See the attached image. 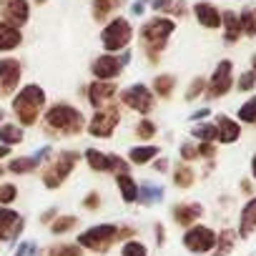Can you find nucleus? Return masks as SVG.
I'll return each instance as SVG.
<instances>
[{"label": "nucleus", "mask_w": 256, "mask_h": 256, "mask_svg": "<svg viewBox=\"0 0 256 256\" xmlns=\"http://www.w3.org/2000/svg\"><path fill=\"white\" fill-rule=\"evenodd\" d=\"M86 131V116L70 103H53L43 113V134L50 138H76Z\"/></svg>", "instance_id": "1"}, {"label": "nucleus", "mask_w": 256, "mask_h": 256, "mask_svg": "<svg viewBox=\"0 0 256 256\" xmlns=\"http://www.w3.org/2000/svg\"><path fill=\"white\" fill-rule=\"evenodd\" d=\"M10 108H13V116L18 118L20 128L36 126L38 118H40V110L46 108V90L40 86H36V83H28L13 96V106Z\"/></svg>", "instance_id": "2"}, {"label": "nucleus", "mask_w": 256, "mask_h": 256, "mask_svg": "<svg viewBox=\"0 0 256 256\" xmlns=\"http://www.w3.org/2000/svg\"><path fill=\"white\" fill-rule=\"evenodd\" d=\"M174 30H176V23L171 18H154V20H148L141 28V46H144V50H146L151 63L158 60V56L166 48V43H168Z\"/></svg>", "instance_id": "3"}, {"label": "nucleus", "mask_w": 256, "mask_h": 256, "mask_svg": "<svg viewBox=\"0 0 256 256\" xmlns=\"http://www.w3.org/2000/svg\"><path fill=\"white\" fill-rule=\"evenodd\" d=\"M78 161H80V154H78V151L53 154V158L46 161V168H43V174H40L43 186H46V188H60V186L68 181V176L76 171Z\"/></svg>", "instance_id": "4"}, {"label": "nucleus", "mask_w": 256, "mask_h": 256, "mask_svg": "<svg viewBox=\"0 0 256 256\" xmlns=\"http://www.w3.org/2000/svg\"><path fill=\"white\" fill-rule=\"evenodd\" d=\"M116 241H118V224H96V226L86 228L83 234H78L76 244L93 254H106Z\"/></svg>", "instance_id": "5"}, {"label": "nucleus", "mask_w": 256, "mask_h": 256, "mask_svg": "<svg viewBox=\"0 0 256 256\" xmlns=\"http://www.w3.org/2000/svg\"><path fill=\"white\" fill-rule=\"evenodd\" d=\"M120 123V106L113 103L108 108H100L90 116V120L86 123V131L93 136V138H110L116 134V128Z\"/></svg>", "instance_id": "6"}, {"label": "nucleus", "mask_w": 256, "mask_h": 256, "mask_svg": "<svg viewBox=\"0 0 256 256\" xmlns=\"http://www.w3.org/2000/svg\"><path fill=\"white\" fill-rule=\"evenodd\" d=\"M118 100L128 108V110H136L141 116H148L156 108V96L151 88H146L144 83H134L118 93Z\"/></svg>", "instance_id": "7"}, {"label": "nucleus", "mask_w": 256, "mask_h": 256, "mask_svg": "<svg viewBox=\"0 0 256 256\" xmlns=\"http://www.w3.org/2000/svg\"><path fill=\"white\" fill-rule=\"evenodd\" d=\"M131 38H134V28H131V23H128L126 18H113L100 33V43H103V48L108 53L123 50L128 43H131Z\"/></svg>", "instance_id": "8"}, {"label": "nucleus", "mask_w": 256, "mask_h": 256, "mask_svg": "<svg viewBox=\"0 0 256 256\" xmlns=\"http://www.w3.org/2000/svg\"><path fill=\"white\" fill-rule=\"evenodd\" d=\"M83 158H86L88 168L96 171V174H116V176L118 174H128V161H123L116 154H103L98 148H86Z\"/></svg>", "instance_id": "9"}, {"label": "nucleus", "mask_w": 256, "mask_h": 256, "mask_svg": "<svg viewBox=\"0 0 256 256\" xmlns=\"http://www.w3.org/2000/svg\"><path fill=\"white\" fill-rule=\"evenodd\" d=\"M216 236H218V231H214L211 226L196 224V226L186 228V234H184V246H186V251H191V254H211L214 246H216Z\"/></svg>", "instance_id": "10"}, {"label": "nucleus", "mask_w": 256, "mask_h": 256, "mask_svg": "<svg viewBox=\"0 0 256 256\" xmlns=\"http://www.w3.org/2000/svg\"><path fill=\"white\" fill-rule=\"evenodd\" d=\"M231 88H234V63L221 60L214 68L211 78L206 80V96H208V100H216V98H224Z\"/></svg>", "instance_id": "11"}, {"label": "nucleus", "mask_w": 256, "mask_h": 256, "mask_svg": "<svg viewBox=\"0 0 256 256\" xmlns=\"http://www.w3.org/2000/svg\"><path fill=\"white\" fill-rule=\"evenodd\" d=\"M20 76H23V66L16 58H0V96L8 98L16 93V88L20 86Z\"/></svg>", "instance_id": "12"}, {"label": "nucleus", "mask_w": 256, "mask_h": 256, "mask_svg": "<svg viewBox=\"0 0 256 256\" xmlns=\"http://www.w3.org/2000/svg\"><path fill=\"white\" fill-rule=\"evenodd\" d=\"M23 228H26V218L18 211H13L10 206H0V241L6 244L16 241L23 234Z\"/></svg>", "instance_id": "13"}, {"label": "nucleus", "mask_w": 256, "mask_h": 256, "mask_svg": "<svg viewBox=\"0 0 256 256\" xmlns=\"http://www.w3.org/2000/svg\"><path fill=\"white\" fill-rule=\"evenodd\" d=\"M116 96H118V86L113 80H93L88 86V100L96 110L100 108H108L116 103Z\"/></svg>", "instance_id": "14"}, {"label": "nucleus", "mask_w": 256, "mask_h": 256, "mask_svg": "<svg viewBox=\"0 0 256 256\" xmlns=\"http://www.w3.org/2000/svg\"><path fill=\"white\" fill-rule=\"evenodd\" d=\"M204 216V206L198 201H178L171 206V218L176 226H184V228H191L198 224V218Z\"/></svg>", "instance_id": "15"}, {"label": "nucleus", "mask_w": 256, "mask_h": 256, "mask_svg": "<svg viewBox=\"0 0 256 256\" xmlns=\"http://www.w3.org/2000/svg\"><path fill=\"white\" fill-rule=\"evenodd\" d=\"M123 66H126V63H123L120 58H116L113 53H106V56H98V58L90 63V73L96 76V80H113V78L120 76Z\"/></svg>", "instance_id": "16"}, {"label": "nucleus", "mask_w": 256, "mask_h": 256, "mask_svg": "<svg viewBox=\"0 0 256 256\" xmlns=\"http://www.w3.org/2000/svg\"><path fill=\"white\" fill-rule=\"evenodd\" d=\"M214 126H216V134H218V144L224 146H231L241 138V123L226 113H216L214 118Z\"/></svg>", "instance_id": "17"}, {"label": "nucleus", "mask_w": 256, "mask_h": 256, "mask_svg": "<svg viewBox=\"0 0 256 256\" xmlns=\"http://www.w3.org/2000/svg\"><path fill=\"white\" fill-rule=\"evenodd\" d=\"M30 18V6H28V0H6V6H3V20L10 23L13 28H20L26 26Z\"/></svg>", "instance_id": "18"}, {"label": "nucleus", "mask_w": 256, "mask_h": 256, "mask_svg": "<svg viewBox=\"0 0 256 256\" xmlns=\"http://www.w3.org/2000/svg\"><path fill=\"white\" fill-rule=\"evenodd\" d=\"M238 238H251L256 234V196H251L238 214V228H236Z\"/></svg>", "instance_id": "19"}, {"label": "nucleus", "mask_w": 256, "mask_h": 256, "mask_svg": "<svg viewBox=\"0 0 256 256\" xmlns=\"http://www.w3.org/2000/svg\"><path fill=\"white\" fill-rule=\"evenodd\" d=\"M194 13H196V20L204 28H208V30L221 28V13H218L216 6H211V3H196L194 6Z\"/></svg>", "instance_id": "20"}, {"label": "nucleus", "mask_w": 256, "mask_h": 256, "mask_svg": "<svg viewBox=\"0 0 256 256\" xmlns=\"http://www.w3.org/2000/svg\"><path fill=\"white\" fill-rule=\"evenodd\" d=\"M161 148L156 144H141V146H134L131 151H128V164H134V166H146L151 164L154 158H158Z\"/></svg>", "instance_id": "21"}, {"label": "nucleus", "mask_w": 256, "mask_h": 256, "mask_svg": "<svg viewBox=\"0 0 256 256\" xmlns=\"http://www.w3.org/2000/svg\"><path fill=\"white\" fill-rule=\"evenodd\" d=\"M116 186H118L120 198L126 204H138V184L134 181L131 174H118L116 176Z\"/></svg>", "instance_id": "22"}, {"label": "nucleus", "mask_w": 256, "mask_h": 256, "mask_svg": "<svg viewBox=\"0 0 256 256\" xmlns=\"http://www.w3.org/2000/svg\"><path fill=\"white\" fill-rule=\"evenodd\" d=\"M23 36H20V28H13L10 23L0 20V50L8 53V50H16L20 46Z\"/></svg>", "instance_id": "23"}, {"label": "nucleus", "mask_w": 256, "mask_h": 256, "mask_svg": "<svg viewBox=\"0 0 256 256\" xmlns=\"http://www.w3.org/2000/svg\"><path fill=\"white\" fill-rule=\"evenodd\" d=\"M236 241H238V234H236L234 228H224V231H218V236H216V246H214L211 256H228V254L236 248Z\"/></svg>", "instance_id": "24"}, {"label": "nucleus", "mask_w": 256, "mask_h": 256, "mask_svg": "<svg viewBox=\"0 0 256 256\" xmlns=\"http://www.w3.org/2000/svg\"><path fill=\"white\" fill-rule=\"evenodd\" d=\"M221 26H224L226 43H236L241 38V23H238V16L236 13H231V10L221 13Z\"/></svg>", "instance_id": "25"}, {"label": "nucleus", "mask_w": 256, "mask_h": 256, "mask_svg": "<svg viewBox=\"0 0 256 256\" xmlns=\"http://www.w3.org/2000/svg\"><path fill=\"white\" fill-rule=\"evenodd\" d=\"M174 186H178V188H191L194 184H196V171L191 168V164H176L174 166Z\"/></svg>", "instance_id": "26"}, {"label": "nucleus", "mask_w": 256, "mask_h": 256, "mask_svg": "<svg viewBox=\"0 0 256 256\" xmlns=\"http://www.w3.org/2000/svg\"><path fill=\"white\" fill-rule=\"evenodd\" d=\"M23 138H26V134L18 123H3L0 126V144L3 146H18V144H23Z\"/></svg>", "instance_id": "27"}, {"label": "nucleus", "mask_w": 256, "mask_h": 256, "mask_svg": "<svg viewBox=\"0 0 256 256\" xmlns=\"http://www.w3.org/2000/svg\"><path fill=\"white\" fill-rule=\"evenodd\" d=\"M174 88H176V78H174L171 73H161V76L154 78V96H156V98L168 100V98L174 96Z\"/></svg>", "instance_id": "28"}, {"label": "nucleus", "mask_w": 256, "mask_h": 256, "mask_svg": "<svg viewBox=\"0 0 256 256\" xmlns=\"http://www.w3.org/2000/svg\"><path fill=\"white\" fill-rule=\"evenodd\" d=\"M38 168H40V161L36 156H18V158H10V164H8V171L10 174H18V176L33 174Z\"/></svg>", "instance_id": "29"}, {"label": "nucleus", "mask_w": 256, "mask_h": 256, "mask_svg": "<svg viewBox=\"0 0 256 256\" xmlns=\"http://www.w3.org/2000/svg\"><path fill=\"white\" fill-rule=\"evenodd\" d=\"M191 136L198 141V144H218V134H216V126L214 123H196L191 128Z\"/></svg>", "instance_id": "30"}, {"label": "nucleus", "mask_w": 256, "mask_h": 256, "mask_svg": "<svg viewBox=\"0 0 256 256\" xmlns=\"http://www.w3.org/2000/svg\"><path fill=\"white\" fill-rule=\"evenodd\" d=\"M161 198H164V186L151 184V181H146V184L138 186V201H141L144 206H151V204H156V201H161Z\"/></svg>", "instance_id": "31"}, {"label": "nucleus", "mask_w": 256, "mask_h": 256, "mask_svg": "<svg viewBox=\"0 0 256 256\" xmlns=\"http://www.w3.org/2000/svg\"><path fill=\"white\" fill-rule=\"evenodd\" d=\"M238 23H241V33L254 38L256 36V6H248L238 13Z\"/></svg>", "instance_id": "32"}, {"label": "nucleus", "mask_w": 256, "mask_h": 256, "mask_svg": "<svg viewBox=\"0 0 256 256\" xmlns=\"http://www.w3.org/2000/svg\"><path fill=\"white\" fill-rule=\"evenodd\" d=\"M120 6H123V0H93V18L96 20H106Z\"/></svg>", "instance_id": "33"}, {"label": "nucleus", "mask_w": 256, "mask_h": 256, "mask_svg": "<svg viewBox=\"0 0 256 256\" xmlns=\"http://www.w3.org/2000/svg\"><path fill=\"white\" fill-rule=\"evenodd\" d=\"M76 226H78V216L66 214V216H58V218L50 224V234H53V236H63V234L73 231Z\"/></svg>", "instance_id": "34"}, {"label": "nucleus", "mask_w": 256, "mask_h": 256, "mask_svg": "<svg viewBox=\"0 0 256 256\" xmlns=\"http://www.w3.org/2000/svg\"><path fill=\"white\" fill-rule=\"evenodd\" d=\"M236 118H238V123H248V126L254 123V126H256V96L246 98V100L238 106Z\"/></svg>", "instance_id": "35"}, {"label": "nucleus", "mask_w": 256, "mask_h": 256, "mask_svg": "<svg viewBox=\"0 0 256 256\" xmlns=\"http://www.w3.org/2000/svg\"><path fill=\"white\" fill-rule=\"evenodd\" d=\"M40 256H83V248L78 244H53Z\"/></svg>", "instance_id": "36"}, {"label": "nucleus", "mask_w": 256, "mask_h": 256, "mask_svg": "<svg viewBox=\"0 0 256 256\" xmlns=\"http://www.w3.org/2000/svg\"><path fill=\"white\" fill-rule=\"evenodd\" d=\"M156 123L151 120V118H141L138 123H136V128H134V134H136V138L138 141H151V138H156Z\"/></svg>", "instance_id": "37"}, {"label": "nucleus", "mask_w": 256, "mask_h": 256, "mask_svg": "<svg viewBox=\"0 0 256 256\" xmlns=\"http://www.w3.org/2000/svg\"><path fill=\"white\" fill-rule=\"evenodd\" d=\"M120 256H148V246L144 241H138V238H131V241L123 244Z\"/></svg>", "instance_id": "38"}, {"label": "nucleus", "mask_w": 256, "mask_h": 256, "mask_svg": "<svg viewBox=\"0 0 256 256\" xmlns=\"http://www.w3.org/2000/svg\"><path fill=\"white\" fill-rule=\"evenodd\" d=\"M206 93V78H194L191 80V86H188V90H186V100H198L201 96Z\"/></svg>", "instance_id": "39"}, {"label": "nucleus", "mask_w": 256, "mask_h": 256, "mask_svg": "<svg viewBox=\"0 0 256 256\" xmlns=\"http://www.w3.org/2000/svg\"><path fill=\"white\" fill-rule=\"evenodd\" d=\"M18 198V186L16 184H0V206H10Z\"/></svg>", "instance_id": "40"}, {"label": "nucleus", "mask_w": 256, "mask_h": 256, "mask_svg": "<svg viewBox=\"0 0 256 256\" xmlns=\"http://www.w3.org/2000/svg\"><path fill=\"white\" fill-rule=\"evenodd\" d=\"M236 88H238L241 93H248V90H254V88H256V78H254V73H251V70L241 73V76H238V80H236Z\"/></svg>", "instance_id": "41"}, {"label": "nucleus", "mask_w": 256, "mask_h": 256, "mask_svg": "<svg viewBox=\"0 0 256 256\" xmlns=\"http://www.w3.org/2000/svg\"><path fill=\"white\" fill-rule=\"evenodd\" d=\"M181 158H184V164L198 161V144H191V141L181 144Z\"/></svg>", "instance_id": "42"}, {"label": "nucleus", "mask_w": 256, "mask_h": 256, "mask_svg": "<svg viewBox=\"0 0 256 256\" xmlns=\"http://www.w3.org/2000/svg\"><path fill=\"white\" fill-rule=\"evenodd\" d=\"M100 204H103V198H100L98 191H90V194L83 198V208H86V211H98Z\"/></svg>", "instance_id": "43"}, {"label": "nucleus", "mask_w": 256, "mask_h": 256, "mask_svg": "<svg viewBox=\"0 0 256 256\" xmlns=\"http://www.w3.org/2000/svg\"><path fill=\"white\" fill-rule=\"evenodd\" d=\"M198 158L214 161L216 158V144H198Z\"/></svg>", "instance_id": "44"}, {"label": "nucleus", "mask_w": 256, "mask_h": 256, "mask_svg": "<svg viewBox=\"0 0 256 256\" xmlns=\"http://www.w3.org/2000/svg\"><path fill=\"white\" fill-rule=\"evenodd\" d=\"M38 248H36V244L33 241H23L18 248H16V256H33Z\"/></svg>", "instance_id": "45"}, {"label": "nucleus", "mask_w": 256, "mask_h": 256, "mask_svg": "<svg viewBox=\"0 0 256 256\" xmlns=\"http://www.w3.org/2000/svg\"><path fill=\"white\" fill-rule=\"evenodd\" d=\"M154 8H156V10H171V13H174L176 0H154Z\"/></svg>", "instance_id": "46"}, {"label": "nucleus", "mask_w": 256, "mask_h": 256, "mask_svg": "<svg viewBox=\"0 0 256 256\" xmlns=\"http://www.w3.org/2000/svg\"><path fill=\"white\" fill-rule=\"evenodd\" d=\"M56 218H58V208H48L46 214H40V224H48L50 226Z\"/></svg>", "instance_id": "47"}, {"label": "nucleus", "mask_w": 256, "mask_h": 256, "mask_svg": "<svg viewBox=\"0 0 256 256\" xmlns=\"http://www.w3.org/2000/svg\"><path fill=\"white\" fill-rule=\"evenodd\" d=\"M154 234H156V244L164 246V244H166V228H164L161 224H154Z\"/></svg>", "instance_id": "48"}, {"label": "nucleus", "mask_w": 256, "mask_h": 256, "mask_svg": "<svg viewBox=\"0 0 256 256\" xmlns=\"http://www.w3.org/2000/svg\"><path fill=\"white\" fill-rule=\"evenodd\" d=\"M208 113H211L208 108H201V110H194V113H191V120H196V123H201V120H204V118H206Z\"/></svg>", "instance_id": "49"}, {"label": "nucleus", "mask_w": 256, "mask_h": 256, "mask_svg": "<svg viewBox=\"0 0 256 256\" xmlns=\"http://www.w3.org/2000/svg\"><path fill=\"white\" fill-rule=\"evenodd\" d=\"M154 168L164 174V171H168V161H166V158H161V161H156V164H154Z\"/></svg>", "instance_id": "50"}, {"label": "nucleus", "mask_w": 256, "mask_h": 256, "mask_svg": "<svg viewBox=\"0 0 256 256\" xmlns=\"http://www.w3.org/2000/svg\"><path fill=\"white\" fill-rule=\"evenodd\" d=\"M6 156H10V146H3V144H0V158H6Z\"/></svg>", "instance_id": "51"}, {"label": "nucleus", "mask_w": 256, "mask_h": 256, "mask_svg": "<svg viewBox=\"0 0 256 256\" xmlns=\"http://www.w3.org/2000/svg\"><path fill=\"white\" fill-rule=\"evenodd\" d=\"M251 178L256 181V154L251 156Z\"/></svg>", "instance_id": "52"}, {"label": "nucleus", "mask_w": 256, "mask_h": 256, "mask_svg": "<svg viewBox=\"0 0 256 256\" xmlns=\"http://www.w3.org/2000/svg\"><path fill=\"white\" fill-rule=\"evenodd\" d=\"M251 73H254V78H256V56H251Z\"/></svg>", "instance_id": "53"}, {"label": "nucleus", "mask_w": 256, "mask_h": 256, "mask_svg": "<svg viewBox=\"0 0 256 256\" xmlns=\"http://www.w3.org/2000/svg\"><path fill=\"white\" fill-rule=\"evenodd\" d=\"M3 123H6V110L0 108V126H3Z\"/></svg>", "instance_id": "54"}, {"label": "nucleus", "mask_w": 256, "mask_h": 256, "mask_svg": "<svg viewBox=\"0 0 256 256\" xmlns=\"http://www.w3.org/2000/svg\"><path fill=\"white\" fill-rule=\"evenodd\" d=\"M3 174H6V168H3V166H0V176H3Z\"/></svg>", "instance_id": "55"}, {"label": "nucleus", "mask_w": 256, "mask_h": 256, "mask_svg": "<svg viewBox=\"0 0 256 256\" xmlns=\"http://www.w3.org/2000/svg\"><path fill=\"white\" fill-rule=\"evenodd\" d=\"M38 3H46V0H38Z\"/></svg>", "instance_id": "56"}]
</instances>
